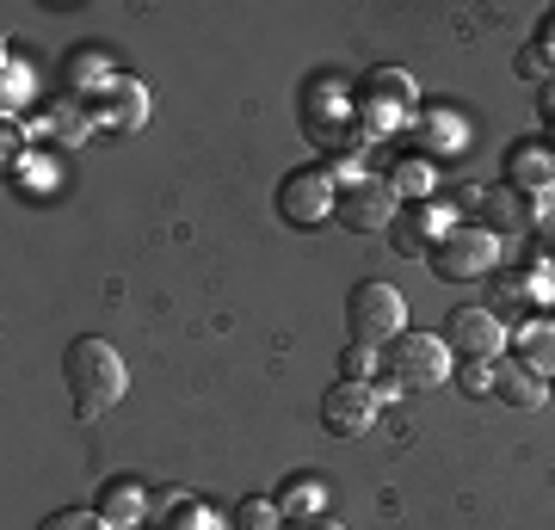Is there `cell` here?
Listing matches in <instances>:
<instances>
[{
    "instance_id": "ffe728a7",
    "label": "cell",
    "mask_w": 555,
    "mask_h": 530,
    "mask_svg": "<svg viewBox=\"0 0 555 530\" xmlns=\"http://www.w3.org/2000/svg\"><path fill=\"white\" fill-rule=\"evenodd\" d=\"M383 179L396 185L401 204H426V197H433V185H438V173H433V160H426V155H401Z\"/></svg>"
},
{
    "instance_id": "7a4b0ae2",
    "label": "cell",
    "mask_w": 555,
    "mask_h": 530,
    "mask_svg": "<svg viewBox=\"0 0 555 530\" xmlns=\"http://www.w3.org/2000/svg\"><path fill=\"white\" fill-rule=\"evenodd\" d=\"M383 376L401 389H444L456 376V352L444 346V334H408L396 346H383Z\"/></svg>"
},
{
    "instance_id": "7402d4cb",
    "label": "cell",
    "mask_w": 555,
    "mask_h": 530,
    "mask_svg": "<svg viewBox=\"0 0 555 530\" xmlns=\"http://www.w3.org/2000/svg\"><path fill=\"white\" fill-rule=\"evenodd\" d=\"M229 525L235 530H284V512H278V500H241L235 512H229Z\"/></svg>"
},
{
    "instance_id": "4316f807",
    "label": "cell",
    "mask_w": 555,
    "mask_h": 530,
    "mask_svg": "<svg viewBox=\"0 0 555 530\" xmlns=\"http://www.w3.org/2000/svg\"><path fill=\"white\" fill-rule=\"evenodd\" d=\"M25 93H31V75H25V62L7 56V105H20Z\"/></svg>"
},
{
    "instance_id": "484cf974",
    "label": "cell",
    "mask_w": 555,
    "mask_h": 530,
    "mask_svg": "<svg viewBox=\"0 0 555 530\" xmlns=\"http://www.w3.org/2000/svg\"><path fill=\"white\" fill-rule=\"evenodd\" d=\"M513 68H518V80H537V87H543V80H555V62L543 56L537 43H525V50H518V56H513Z\"/></svg>"
},
{
    "instance_id": "6da1fadb",
    "label": "cell",
    "mask_w": 555,
    "mask_h": 530,
    "mask_svg": "<svg viewBox=\"0 0 555 530\" xmlns=\"http://www.w3.org/2000/svg\"><path fill=\"white\" fill-rule=\"evenodd\" d=\"M62 383H68V401H75L80 419H105L124 401V389H130V371H124V358L112 339L80 334L62 352Z\"/></svg>"
},
{
    "instance_id": "277c9868",
    "label": "cell",
    "mask_w": 555,
    "mask_h": 530,
    "mask_svg": "<svg viewBox=\"0 0 555 530\" xmlns=\"http://www.w3.org/2000/svg\"><path fill=\"white\" fill-rule=\"evenodd\" d=\"M426 266H433L444 284H469V277H488V272H500V235H488L481 222H456L451 235H444L433 254H426Z\"/></svg>"
},
{
    "instance_id": "8fae6325",
    "label": "cell",
    "mask_w": 555,
    "mask_h": 530,
    "mask_svg": "<svg viewBox=\"0 0 555 530\" xmlns=\"http://www.w3.org/2000/svg\"><path fill=\"white\" fill-rule=\"evenodd\" d=\"M500 179H506V192H518V197H550L555 192V148L543 137L513 142L506 160H500Z\"/></svg>"
},
{
    "instance_id": "f546056e",
    "label": "cell",
    "mask_w": 555,
    "mask_h": 530,
    "mask_svg": "<svg viewBox=\"0 0 555 530\" xmlns=\"http://www.w3.org/2000/svg\"><path fill=\"white\" fill-rule=\"evenodd\" d=\"M284 530H339V525H334V518H327V512H321V518H291V525H284Z\"/></svg>"
},
{
    "instance_id": "d6986e66",
    "label": "cell",
    "mask_w": 555,
    "mask_h": 530,
    "mask_svg": "<svg viewBox=\"0 0 555 530\" xmlns=\"http://www.w3.org/2000/svg\"><path fill=\"white\" fill-rule=\"evenodd\" d=\"M278 512H284V525H291V518H321V512H327V481H321V475H291V481L278 488Z\"/></svg>"
},
{
    "instance_id": "30bf717a",
    "label": "cell",
    "mask_w": 555,
    "mask_h": 530,
    "mask_svg": "<svg viewBox=\"0 0 555 530\" xmlns=\"http://www.w3.org/2000/svg\"><path fill=\"white\" fill-rule=\"evenodd\" d=\"M451 229H456L451 210L433 204V197H426V204H401V217L389 222V247H396L401 259H426L438 241L451 235Z\"/></svg>"
},
{
    "instance_id": "83f0119b",
    "label": "cell",
    "mask_w": 555,
    "mask_h": 530,
    "mask_svg": "<svg viewBox=\"0 0 555 530\" xmlns=\"http://www.w3.org/2000/svg\"><path fill=\"white\" fill-rule=\"evenodd\" d=\"M537 112H543V124L555 130V80H543V87H537Z\"/></svg>"
},
{
    "instance_id": "9c48e42d",
    "label": "cell",
    "mask_w": 555,
    "mask_h": 530,
    "mask_svg": "<svg viewBox=\"0 0 555 530\" xmlns=\"http://www.w3.org/2000/svg\"><path fill=\"white\" fill-rule=\"evenodd\" d=\"M377 389L371 383H334V389L321 395V432L327 438H364L377 426Z\"/></svg>"
},
{
    "instance_id": "9a60e30c",
    "label": "cell",
    "mask_w": 555,
    "mask_h": 530,
    "mask_svg": "<svg viewBox=\"0 0 555 530\" xmlns=\"http://www.w3.org/2000/svg\"><path fill=\"white\" fill-rule=\"evenodd\" d=\"M506 346H513V358L525 364V371H537L543 383H555V321L550 314H531V321L506 327Z\"/></svg>"
},
{
    "instance_id": "2e32d148",
    "label": "cell",
    "mask_w": 555,
    "mask_h": 530,
    "mask_svg": "<svg viewBox=\"0 0 555 530\" xmlns=\"http://www.w3.org/2000/svg\"><path fill=\"white\" fill-rule=\"evenodd\" d=\"M112 75H124V68L112 62V50H100V43H80V50L62 56V87H68V99H93Z\"/></svg>"
},
{
    "instance_id": "d4e9b609",
    "label": "cell",
    "mask_w": 555,
    "mask_h": 530,
    "mask_svg": "<svg viewBox=\"0 0 555 530\" xmlns=\"http://www.w3.org/2000/svg\"><path fill=\"white\" fill-rule=\"evenodd\" d=\"M38 530H112L100 518V506H62V512H50Z\"/></svg>"
},
{
    "instance_id": "5bb4252c",
    "label": "cell",
    "mask_w": 555,
    "mask_h": 530,
    "mask_svg": "<svg viewBox=\"0 0 555 530\" xmlns=\"http://www.w3.org/2000/svg\"><path fill=\"white\" fill-rule=\"evenodd\" d=\"M149 518H155L160 530H235L210 500H198V493H185V488H160L155 500H149Z\"/></svg>"
},
{
    "instance_id": "4dcf8cb0",
    "label": "cell",
    "mask_w": 555,
    "mask_h": 530,
    "mask_svg": "<svg viewBox=\"0 0 555 530\" xmlns=\"http://www.w3.org/2000/svg\"><path fill=\"white\" fill-rule=\"evenodd\" d=\"M550 272H555V247H550Z\"/></svg>"
},
{
    "instance_id": "ba28073f",
    "label": "cell",
    "mask_w": 555,
    "mask_h": 530,
    "mask_svg": "<svg viewBox=\"0 0 555 530\" xmlns=\"http://www.w3.org/2000/svg\"><path fill=\"white\" fill-rule=\"evenodd\" d=\"M334 197H339V185L327 179V167H297L278 185V217L291 229H315V222L334 217Z\"/></svg>"
},
{
    "instance_id": "f1b7e54d",
    "label": "cell",
    "mask_w": 555,
    "mask_h": 530,
    "mask_svg": "<svg viewBox=\"0 0 555 530\" xmlns=\"http://www.w3.org/2000/svg\"><path fill=\"white\" fill-rule=\"evenodd\" d=\"M537 50L555 62V13H543V25H537Z\"/></svg>"
},
{
    "instance_id": "cb8c5ba5",
    "label": "cell",
    "mask_w": 555,
    "mask_h": 530,
    "mask_svg": "<svg viewBox=\"0 0 555 530\" xmlns=\"http://www.w3.org/2000/svg\"><path fill=\"white\" fill-rule=\"evenodd\" d=\"M56 142L62 148H75V142H87V137H100V130H93V118H87V105H80V99H68V105H62L56 118Z\"/></svg>"
},
{
    "instance_id": "8992f818",
    "label": "cell",
    "mask_w": 555,
    "mask_h": 530,
    "mask_svg": "<svg viewBox=\"0 0 555 530\" xmlns=\"http://www.w3.org/2000/svg\"><path fill=\"white\" fill-rule=\"evenodd\" d=\"M87 105V118L100 137H137L142 124H149V87L137 75H112L93 99H80Z\"/></svg>"
},
{
    "instance_id": "4fadbf2b",
    "label": "cell",
    "mask_w": 555,
    "mask_h": 530,
    "mask_svg": "<svg viewBox=\"0 0 555 530\" xmlns=\"http://www.w3.org/2000/svg\"><path fill=\"white\" fill-rule=\"evenodd\" d=\"M555 296V272L550 266H525V272H494V314L506 309L518 321H531V314H543V302Z\"/></svg>"
},
{
    "instance_id": "44dd1931",
    "label": "cell",
    "mask_w": 555,
    "mask_h": 530,
    "mask_svg": "<svg viewBox=\"0 0 555 530\" xmlns=\"http://www.w3.org/2000/svg\"><path fill=\"white\" fill-rule=\"evenodd\" d=\"M377 376H383V352H377V346L352 339V346L339 352V383H377Z\"/></svg>"
},
{
    "instance_id": "52a82bcc",
    "label": "cell",
    "mask_w": 555,
    "mask_h": 530,
    "mask_svg": "<svg viewBox=\"0 0 555 530\" xmlns=\"http://www.w3.org/2000/svg\"><path fill=\"white\" fill-rule=\"evenodd\" d=\"M444 346H451L456 358H488V364H494V358L506 352V321H500L488 302H456V309L444 314Z\"/></svg>"
},
{
    "instance_id": "5b68a950",
    "label": "cell",
    "mask_w": 555,
    "mask_h": 530,
    "mask_svg": "<svg viewBox=\"0 0 555 530\" xmlns=\"http://www.w3.org/2000/svg\"><path fill=\"white\" fill-rule=\"evenodd\" d=\"M396 217H401V197H396V185L377 179V173L339 185V197H334V222L346 229V235H389Z\"/></svg>"
},
{
    "instance_id": "ac0fdd59",
    "label": "cell",
    "mask_w": 555,
    "mask_h": 530,
    "mask_svg": "<svg viewBox=\"0 0 555 530\" xmlns=\"http://www.w3.org/2000/svg\"><path fill=\"white\" fill-rule=\"evenodd\" d=\"M93 506H100V518L112 530H137L142 518H149V493H142L137 481H100V500H93Z\"/></svg>"
},
{
    "instance_id": "e0dca14e",
    "label": "cell",
    "mask_w": 555,
    "mask_h": 530,
    "mask_svg": "<svg viewBox=\"0 0 555 530\" xmlns=\"http://www.w3.org/2000/svg\"><path fill=\"white\" fill-rule=\"evenodd\" d=\"M494 401H506V408H518V413H537L550 401V383L537 371H525L518 358H506V364H494Z\"/></svg>"
},
{
    "instance_id": "3957f363",
    "label": "cell",
    "mask_w": 555,
    "mask_h": 530,
    "mask_svg": "<svg viewBox=\"0 0 555 530\" xmlns=\"http://www.w3.org/2000/svg\"><path fill=\"white\" fill-rule=\"evenodd\" d=\"M346 327H352V339H364V346H396L401 334H408V296L396 290V284H377V277H364V284H352V296H346Z\"/></svg>"
},
{
    "instance_id": "7c38bea8",
    "label": "cell",
    "mask_w": 555,
    "mask_h": 530,
    "mask_svg": "<svg viewBox=\"0 0 555 530\" xmlns=\"http://www.w3.org/2000/svg\"><path fill=\"white\" fill-rule=\"evenodd\" d=\"M408 142H414V155L426 160H444V155H463L469 148V118L451 112V105H420V118L408 124Z\"/></svg>"
},
{
    "instance_id": "603a6c76",
    "label": "cell",
    "mask_w": 555,
    "mask_h": 530,
    "mask_svg": "<svg viewBox=\"0 0 555 530\" xmlns=\"http://www.w3.org/2000/svg\"><path fill=\"white\" fill-rule=\"evenodd\" d=\"M456 389L469 401H494V364L488 358H456Z\"/></svg>"
}]
</instances>
